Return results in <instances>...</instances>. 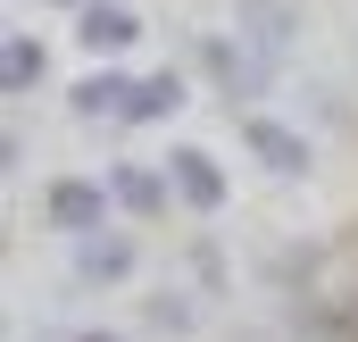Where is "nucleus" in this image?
<instances>
[{"instance_id": "20e7f679", "label": "nucleus", "mask_w": 358, "mask_h": 342, "mask_svg": "<svg viewBox=\"0 0 358 342\" xmlns=\"http://www.w3.org/2000/svg\"><path fill=\"white\" fill-rule=\"evenodd\" d=\"M250 151H259L275 175H300V167H308V142H300L292 125H275V117H250Z\"/></svg>"}, {"instance_id": "7ed1b4c3", "label": "nucleus", "mask_w": 358, "mask_h": 342, "mask_svg": "<svg viewBox=\"0 0 358 342\" xmlns=\"http://www.w3.org/2000/svg\"><path fill=\"white\" fill-rule=\"evenodd\" d=\"M167 184L183 192V209H200V217H217V209H225V175H217L208 151H176V159H167Z\"/></svg>"}, {"instance_id": "9b49d317", "label": "nucleus", "mask_w": 358, "mask_h": 342, "mask_svg": "<svg viewBox=\"0 0 358 342\" xmlns=\"http://www.w3.org/2000/svg\"><path fill=\"white\" fill-rule=\"evenodd\" d=\"M76 342H125V334H76Z\"/></svg>"}, {"instance_id": "423d86ee", "label": "nucleus", "mask_w": 358, "mask_h": 342, "mask_svg": "<svg viewBox=\"0 0 358 342\" xmlns=\"http://www.w3.org/2000/svg\"><path fill=\"white\" fill-rule=\"evenodd\" d=\"M108 184H117V209H134V217H159V209H167V184L150 167H117Z\"/></svg>"}, {"instance_id": "f257e3e1", "label": "nucleus", "mask_w": 358, "mask_h": 342, "mask_svg": "<svg viewBox=\"0 0 358 342\" xmlns=\"http://www.w3.org/2000/svg\"><path fill=\"white\" fill-rule=\"evenodd\" d=\"M108 200H117V184H84V175H59V184H50V226H59V234H100Z\"/></svg>"}, {"instance_id": "6e6552de", "label": "nucleus", "mask_w": 358, "mask_h": 342, "mask_svg": "<svg viewBox=\"0 0 358 342\" xmlns=\"http://www.w3.org/2000/svg\"><path fill=\"white\" fill-rule=\"evenodd\" d=\"M0 67H8V76H0L8 92H34L50 59H42V42H25V34H8V50H0Z\"/></svg>"}, {"instance_id": "9d476101", "label": "nucleus", "mask_w": 358, "mask_h": 342, "mask_svg": "<svg viewBox=\"0 0 358 342\" xmlns=\"http://www.w3.org/2000/svg\"><path fill=\"white\" fill-rule=\"evenodd\" d=\"M176 109H183V76H142L125 117H176Z\"/></svg>"}, {"instance_id": "0eeeda50", "label": "nucleus", "mask_w": 358, "mask_h": 342, "mask_svg": "<svg viewBox=\"0 0 358 342\" xmlns=\"http://www.w3.org/2000/svg\"><path fill=\"white\" fill-rule=\"evenodd\" d=\"M76 109L84 117H125L134 109V84L125 76H92V84H76Z\"/></svg>"}, {"instance_id": "1a4fd4ad", "label": "nucleus", "mask_w": 358, "mask_h": 342, "mask_svg": "<svg viewBox=\"0 0 358 342\" xmlns=\"http://www.w3.org/2000/svg\"><path fill=\"white\" fill-rule=\"evenodd\" d=\"M208 59L225 67V92H242V100H250V92L267 84V67H259V59H250L242 42H208Z\"/></svg>"}, {"instance_id": "f03ea898", "label": "nucleus", "mask_w": 358, "mask_h": 342, "mask_svg": "<svg viewBox=\"0 0 358 342\" xmlns=\"http://www.w3.org/2000/svg\"><path fill=\"white\" fill-rule=\"evenodd\" d=\"M76 34H84L92 59H117V50H134V42H142V17H134V8H117V0H84Z\"/></svg>"}, {"instance_id": "39448f33", "label": "nucleus", "mask_w": 358, "mask_h": 342, "mask_svg": "<svg viewBox=\"0 0 358 342\" xmlns=\"http://www.w3.org/2000/svg\"><path fill=\"white\" fill-rule=\"evenodd\" d=\"M134 267V242H117V234H84V251H76V275L84 284H117Z\"/></svg>"}]
</instances>
